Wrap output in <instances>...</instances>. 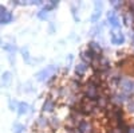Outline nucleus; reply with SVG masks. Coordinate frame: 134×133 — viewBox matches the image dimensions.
<instances>
[{
    "label": "nucleus",
    "instance_id": "nucleus-2",
    "mask_svg": "<svg viewBox=\"0 0 134 133\" xmlns=\"http://www.w3.org/2000/svg\"><path fill=\"white\" fill-rule=\"evenodd\" d=\"M107 20L111 26V30H121V16L115 9L107 12Z\"/></svg>",
    "mask_w": 134,
    "mask_h": 133
},
{
    "label": "nucleus",
    "instance_id": "nucleus-5",
    "mask_svg": "<svg viewBox=\"0 0 134 133\" xmlns=\"http://www.w3.org/2000/svg\"><path fill=\"white\" fill-rule=\"evenodd\" d=\"M88 69H90V66H88L87 63H85V62H79L76 66H75V74L79 77V78H82L83 75H86L87 74V71H88Z\"/></svg>",
    "mask_w": 134,
    "mask_h": 133
},
{
    "label": "nucleus",
    "instance_id": "nucleus-6",
    "mask_svg": "<svg viewBox=\"0 0 134 133\" xmlns=\"http://www.w3.org/2000/svg\"><path fill=\"white\" fill-rule=\"evenodd\" d=\"M124 110H125L127 114L134 116V97H129L127 102H126L125 106H124Z\"/></svg>",
    "mask_w": 134,
    "mask_h": 133
},
{
    "label": "nucleus",
    "instance_id": "nucleus-1",
    "mask_svg": "<svg viewBox=\"0 0 134 133\" xmlns=\"http://www.w3.org/2000/svg\"><path fill=\"white\" fill-rule=\"evenodd\" d=\"M76 129L79 130L81 133H97L95 125H94V123L90 118H85L83 121H81V123L78 124Z\"/></svg>",
    "mask_w": 134,
    "mask_h": 133
},
{
    "label": "nucleus",
    "instance_id": "nucleus-4",
    "mask_svg": "<svg viewBox=\"0 0 134 133\" xmlns=\"http://www.w3.org/2000/svg\"><path fill=\"white\" fill-rule=\"evenodd\" d=\"M124 42H125V36H124L121 30H111V43L119 46Z\"/></svg>",
    "mask_w": 134,
    "mask_h": 133
},
{
    "label": "nucleus",
    "instance_id": "nucleus-3",
    "mask_svg": "<svg viewBox=\"0 0 134 133\" xmlns=\"http://www.w3.org/2000/svg\"><path fill=\"white\" fill-rule=\"evenodd\" d=\"M57 101L55 99H52L50 95L46 97V99H44V102H43V106H42V112L43 114H51L55 112V109H57Z\"/></svg>",
    "mask_w": 134,
    "mask_h": 133
},
{
    "label": "nucleus",
    "instance_id": "nucleus-10",
    "mask_svg": "<svg viewBox=\"0 0 134 133\" xmlns=\"http://www.w3.org/2000/svg\"><path fill=\"white\" fill-rule=\"evenodd\" d=\"M70 133H81V132H79V130H78V129L75 128V129H72V130H71Z\"/></svg>",
    "mask_w": 134,
    "mask_h": 133
},
{
    "label": "nucleus",
    "instance_id": "nucleus-7",
    "mask_svg": "<svg viewBox=\"0 0 134 133\" xmlns=\"http://www.w3.org/2000/svg\"><path fill=\"white\" fill-rule=\"evenodd\" d=\"M87 49H90L95 54H102V47H100V44L98 42H94V40L90 42V43H88V46H87Z\"/></svg>",
    "mask_w": 134,
    "mask_h": 133
},
{
    "label": "nucleus",
    "instance_id": "nucleus-9",
    "mask_svg": "<svg viewBox=\"0 0 134 133\" xmlns=\"http://www.w3.org/2000/svg\"><path fill=\"white\" fill-rule=\"evenodd\" d=\"M34 133H54V132L48 129V130H34Z\"/></svg>",
    "mask_w": 134,
    "mask_h": 133
},
{
    "label": "nucleus",
    "instance_id": "nucleus-8",
    "mask_svg": "<svg viewBox=\"0 0 134 133\" xmlns=\"http://www.w3.org/2000/svg\"><path fill=\"white\" fill-rule=\"evenodd\" d=\"M99 16H100V14H99V12H94V15L91 16V20H93V22H97V20L99 19Z\"/></svg>",
    "mask_w": 134,
    "mask_h": 133
}]
</instances>
